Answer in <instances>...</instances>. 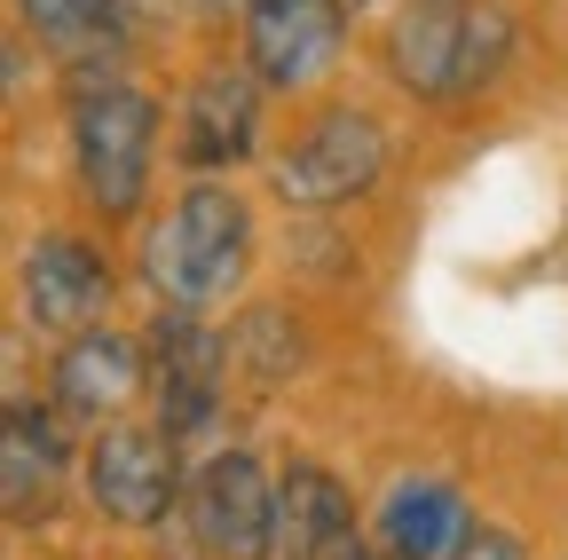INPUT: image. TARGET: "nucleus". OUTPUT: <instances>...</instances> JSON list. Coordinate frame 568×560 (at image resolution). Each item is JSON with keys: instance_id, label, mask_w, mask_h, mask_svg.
Here are the masks:
<instances>
[{"instance_id": "nucleus-1", "label": "nucleus", "mask_w": 568, "mask_h": 560, "mask_svg": "<svg viewBox=\"0 0 568 560\" xmlns=\"http://www.w3.org/2000/svg\"><path fill=\"white\" fill-rule=\"evenodd\" d=\"M514 17L506 9H474V0H410V17L387 32V72L426 95V103H450L474 95L497 63H506Z\"/></svg>"}, {"instance_id": "nucleus-2", "label": "nucleus", "mask_w": 568, "mask_h": 560, "mask_svg": "<svg viewBox=\"0 0 568 560\" xmlns=\"http://www.w3.org/2000/svg\"><path fill=\"white\" fill-rule=\"evenodd\" d=\"M142 268H151V293L166 308H205L237 285L245 268V205L222 182H197L174 214L151 230L142 245Z\"/></svg>"}, {"instance_id": "nucleus-3", "label": "nucleus", "mask_w": 568, "mask_h": 560, "mask_svg": "<svg viewBox=\"0 0 568 560\" xmlns=\"http://www.w3.org/2000/svg\"><path fill=\"white\" fill-rule=\"evenodd\" d=\"M71 143H80V182L103 214H134L142 182H151V143H159V111L119 80H95L80 95L71 119Z\"/></svg>"}, {"instance_id": "nucleus-4", "label": "nucleus", "mask_w": 568, "mask_h": 560, "mask_svg": "<svg viewBox=\"0 0 568 560\" xmlns=\"http://www.w3.org/2000/svg\"><path fill=\"white\" fill-rule=\"evenodd\" d=\"M142 356H151V395H159V427L174 442L205 435L213 410H222V356L230 347L197 324V308H159L151 339H142Z\"/></svg>"}, {"instance_id": "nucleus-5", "label": "nucleus", "mask_w": 568, "mask_h": 560, "mask_svg": "<svg viewBox=\"0 0 568 560\" xmlns=\"http://www.w3.org/2000/svg\"><path fill=\"white\" fill-rule=\"evenodd\" d=\"M387 166V134L372 119H355V111H332L316 134H301L293 151H284V166L268 174L284 205H339L355 190H372Z\"/></svg>"}, {"instance_id": "nucleus-6", "label": "nucleus", "mask_w": 568, "mask_h": 560, "mask_svg": "<svg viewBox=\"0 0 568 560\" xmlns=\"http://www.w3.org/2000/svg\"><path fill=\"white\" fill-rule=\"evenodd\" d=\"M339 32L347 0H245V55L268 88H308L339 55Z\"/></svg>"}, {"instance_id": "nucleus-7", "label": "nucleus", "mask_w": 568, "mask_h": 560, "mask_svg": "<svg viewBox=\"0 0 568 560\" xmlns=\"http://www.w3.org/2000/svg\"><path fill=\"white\" fill-rule=\"evenodd\" d=\"M174 435L166 427H111L95 450H88V498L126 521V529H151L166 506H174Z\"/></svg>"}, {"instance_id": "nucleus-8", "label": "nucleus", "mask_w": 568, "mask_h": 560, "mask_svg": "<svg viewBox=\"0 0 568 560\" xmlns=\"http://www.w3.org/2000/svg\"><path fill=\"white\" fill-rule=\"evenodd\" d=\"M190 513H197V544L222 560H268V544H276V489L245 450H222L197 474Z\"/></svg>"}, {"instance_id": "nucleus-9", "label": "nucleus", "mask_w": 568, "mask_h": 560, "mask_svg": "<svg viewBox=\"0 0 568 560\" xmlns=\"http://www.w3.org/2000/svg\"><path fill=\"white\" fill-rule=\"evenodd\" d=\"M24 308H32V324H48V332H95L103 308H111V268H103V253H88L80 237H48V245L24 261Z\"/></svg>"}, {"instance_id": "nucleus-10", "label": "nucleus", "mask_w": 568, "mask_h": 560, "mask_svg": "<svg viewBox=\"0 0 568 560\" xmlns=\"http://www.w3.org/2000/svg\"><path fill=\"white\" fill-rule=\"evenodd\" d=\"M355 544V513H347V489L324 466H293L276 489V544L268 560H347Z\"/></svg>"}, {"instance_id": "nucleus-11", "label": "nucleus", "mask_w": 568, "mask_h": 560, "mask_svg": "<svg viewBox=\"0 0 568 560\" xmlns=\"http://www.w3.org/2000/svg\"><path fill=\"white\" fill-rule=\"evenodd\" d=\"M253 80L245 72H205L197 88H190V103H182V159L190 166H237L245 151H253Z\"/></svg>"}, {"instance_id": "nucleus-12", "label": "nucleus", "mask_w": 568, "mask_h": 560, "mask_svg": "<svg viewBox=\"0 0 568 560\" xmlns=\"http://www.w3.org/2000/svg\"><path fill=\"white\" fill-rule=\"evenodd\" d=\"M134 379H151V356H134L126 339H95V332H80L71 339V356H55V418H111L126 395H134Z\"/></svg>"}, {"instance_id": "nucleus-13", "label": "nucleus", "mask_w": 568, "mask_h": 560, "mask_svg": "<svg viewBox=\"0 0 568 560\" xmlns=\"http://www.w3.org/2000/svg\"><path fill=\"white\" fill-rule=\"evenodd\" d=\"M466 537H474L466 506H458V489H443V481H403L395 498L379 506V544L395 560H450Z\"/></svg>"}, {"instance_id": "nucleus-14", "label": "nucleus", "mask_w": 568, "mask_h": 560, "mask_svg": "<svg viewBox=\"0 0 568 560\" xmlns=\"http://www.w3.org/2000/svg\"><path fill=\"white\" fill-rule=\"evenodd\" d=\"M17 9H24V24L71 63V72L119 55L126 32H134V0H17Z\"/></svg>"}, {"instance_id": "nucleus-15", "label": "nucleus", "mask_w": 568, "mask_h": 560, "mask_svg": "<svg viewBox=\"0 0 568 560\" xmlns=\"http://www.w3.org/2000/svg\"><path fill=\"white\" fill-rule=\"evenodd\" d=\"M48 481H55V435L40 427V410H9V513L24 521L32 498L48 506Z\"/></svg>"}, {"instance_id": "nucleus-16", "label": "nucleus", "mask_w": 568, "mask_h": 560, "mask_svg": "<svg viewBox=\"0 0 568 560\" xmlns=\"http://www.w3.org/2000/svg\"><path fill=\"white\" fill-rule=\"evenodd\" d=\"M450 560H521V544H514L506 529H474V537H466Z\"/></svg>"}, {"instance_id": "nucleus-17", "label": "nucleus", "mask_w": 568, "mask_h": 560, "mask_svg": "<svg viewBox=\"0 0 568 560\" xmlns=\"http://www.w3.org/2000/svg\"><path fill=\"white\" fill-rule=\"evenodd\" d=\"M347 560H395L387 544H347Z\"/></svg>"}, {"instance_id": "nucleus-18", "label": "nucleus", "mask_w": 568, "mask_h": 560, "mask_svg": "<svg viewBox=\"0 0 568 560\" xmlns=\"http://www.w3.org/2000/svg\"><path fill=\"white\" fill-rule=\"evenodd\" d=\"M355 9H364V0H355Z\"/></svg>"}]
</instances>
